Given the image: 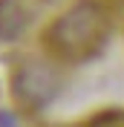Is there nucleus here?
Masks as SVG:
<instances>
[{
    "instance_id": "obj_1",
    "label": "nucleus",
    "mask_w": 124,
    "mask_h": 127,
    "mask_svg": "<svg viewBox=\"0 0 124 127\" xmlns=\"http://www.w3.org/2000/svg\"><path fill=\"white\" fill-rule=\"evenodd\" d=\"M104 40V12L95 3H81L69 9L49 29V46L58 55L84 58Z\"/></svg>"
},
{
    "instance_id": "obj_2",
    "label": "nucleus",
    "mask_w": 124,
    "mask_h": 127,
    "mask_svg": "<svg viewBox=\"0 0 124 127\" xmlns=\"http://www.w3.org/2000/svg\"><path fill=\"white\" fill-rule=\"evenodd\" d=\"M52 87H55V78L43 66H26L20 72L17 90H20V98H26L29 104H43L52 93Z\"/></svg>"
}]
</instances>
